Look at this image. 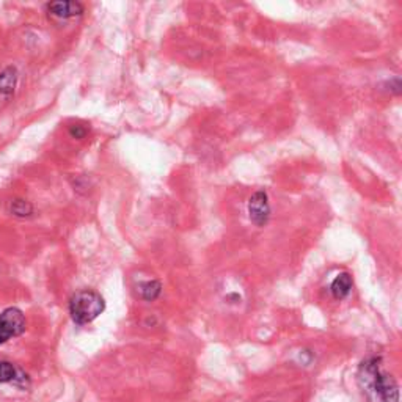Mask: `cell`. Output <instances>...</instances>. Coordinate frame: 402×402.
<instances>
[{
	"label": "cell",
	"instance_id": "1",
	"mask_svg": "<svg viewBox=\"0 0 402 402\" xmlns=\"http://www.w3.org/2000/svg\"><path fill=\"white\" fill-rule=\"evenodd\" d=\"M357 382L368 402H399V386L391 374L380 368V358L370 357L360 365Z\"/></svg>",
	"mask_w": 402,
	"mask_h": 402
},
{
	"label": "cell",
	"instance_id": "2",
	"mask_svg": "<svg viewBox=\"0 0 402 402\" xmlns=\"http://www.w3.org/2000/svg\"><path fill=\"white\" fill-rule=\"evenodd\" d=\"M105 309L104 297L93 289H82L69 299V314L77 326H85L100 317Z\"/></svg>",
	"mask_w": 402,
	"mask_h": 402
},
{
	"label": "cell",
	"instance_id": "3",
	"mask_svg": "<svg viewBox=\"0 0 402 402\" xmlns=\"http://www.w3.org/2000/svg\"><path fill=\"white\" fill-rule=\"evenodd\" d=\"M27 330V319L23 309L8 307L0 312V345L8 343L13 338L24 335Z\"/></svg>",
	"mask_w": 402,
	"mask_h": 402
},
{
	"label": "cell",
	"instance_id": "4",
	"mask_svg": "<svg viewBox=\"0 0 402 402\" xmlns=\"http://www.w3.org/2000/svg\"><path fill=\"white\" fill-rule=\"evenodd\" d=\"M249 215L250 220L256 225V227H264L271 218V204L269 196L264 190H258L253 194L249 200Z\"/></svg>",
	"mask_w": 402,
	"mask_h": 402
},
{
	"label": "cell",
	"instance_id": "5",
	"mask_svg": "<svg viewBox=\"0 0 402 402\" xmlns=\"http://www.w3.org/2000/svg\"><path fill=\"white\" fill-rule=\"evenodd\" d=\"M0 384L15 385L20 390L30 386V377L24 370L11 362H0Z\"/></svg>",
	"mask_w": 402,
	"mask_h": 402
},
{
	"label": "cell",
	"instance_id": "6",
	"mask_svg": "<svg viewBox=\"0 0 402 402\" xmlns=\"http://www.w3.org/2000/svg\"><path fill=\"white\" fill-rule=\"evenodd\" d=\"M47 15L54 19L66 20L74 19L83 15V5L81 2H74V0H63V2H51L46 5Z\"/></svg>",
	"mask_w": 402,
	"mask_h": 402
},
{
	"label": "cell",
	"instance_id": "7",
	"mask_svg": "<svg viewBox=\"0 0 402 402\" xmlns=\"http://www.w3.org/2000/svg\"><path fill=\"white\" fill-rule=\"evenodd\" d=\"M19 83V73L15 66H6L0 71V97L10 100L15 95Z\"/></svg>",
	"mask_w": 402,
	"mask_h": 402
},
{
	"label": "cell",
	"instance_id": "8",
	"mask_svg": "<svg viewBox=\"0 0 402 402\" xmlns=\"http://www.w3.org/2000/svg\"><path fill=\"white\" fill-rule=\"evenodd\" d=\"M352 277L348 272H343L338 275V277L331 281V286H330V291L333 294V297L336 300H343L348 297L352 291Z\"/></svg>",
	"mask_w": 402,
	"mask_h": 402
},
{
	"label": "cell",
	"instance_id": "9",
	"mask_svg": "<svg viewBox=\"0 0 402 402\" xmlns=\"http://www.w3.org/2000/svg\"><path fill=\"white\" fill-rule=\"evenodd\" d=\"M162 292V285L158 280H148L138 285V295L146 302H154L159 299Z\"/></svg>",
	"mask_w": 402,
	"mask_h": 402
},
{
	"label": "cell",
	"instance_id": "10",
	"mask_svg": "<svg viewBox=\"0 0 402 402\" xmlns=\"http://www.w3.org/2000/svg\"><path fill=\"white\" fill-rule=\"evenodd\" d=\"M8 211L11 215H15L18 218H29L35 214V208L30 201H27L24 199H15L11 200L8 204Z\"/></svg>",
	"mask_w": 402,
	"mask_h": 402
},
{
	"label": "cell",
	"instance_id": "11",
	"mask_svg": "<svg viewBox=\"0 0 402 402\" xmlns=\"http://www.w3.org/2000/svg\"><path fill=\"white\" fill-rule=\"evenodd\" d=\"M87 134H88V129L83 128V126H81V124H74V126H71V128H69V136H71L73 138H77V140L85 138Z\"/></svg>",
	"mask_w": 402,
	"mask_h": 402
}]
</instances>
